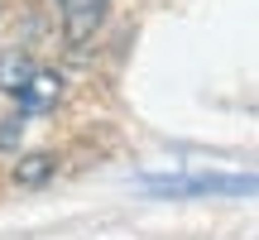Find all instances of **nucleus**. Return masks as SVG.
I'll use <instances>...</instances> for the list:
<instances>
[{
  "label": "nucleus",
  "mask_w": 259,
  "mask_h": 240,
  "mask_svg": "<svg viewBox=\"0 0 259 240\" xmlns=\"http://www.w3.org/2000/svg\"><path fill=\"white\" fill-rule=\"evenodd\" d=\"M53 173H58V158L44 154V149H34V154H24L15 164V173H10V178H15V187H44Z\"/></svg>",
  "instance_id": "nucleus-4"
},
{
  "label": "nucleus",
  "mask_w": 259,
  "mask_h": 240,
  "mask_svg": "<svg viewBox=\"0 0 259 240\" xmlns=\"http://www.w3.org/2000/svg\"><path fill=\"white\" fill-rule=\"evenodd\" d=\"M106 5H111V0H58L63 24H67V34H72V38H87V34H92V29L101 24Z\"/></svg>",
  "instance_id": "nucleus-3"
},
{
  "label": "nucleus",
  "mask_w": 259,
  "mask_h": 240,
  "mask_svg": "<svg viewBox=\"0 0 259 240\" xmlns=\"http://www.w3.org/2000/svg\"><path fill=\"white\" fill-rule=\"evenodd\" d=\"M144 197H254L259 173H178V178H139Z\"/></svg>",
  "instance_id": "nucleus-1"
},
{
  "label": "nucleus",
  "mask_w": 259,
  "mask_h": 240,
  "mask_svg": "<svg viewBox=\"0 0 259 240\" xmlns=\"http://www.w3.org/2000/svg\"><path fill=\"white\" fill-rule=\"evenodd\" d=\"M34 72H38V63H29L24 53H5V58H0V92L19 96L29 82H34Z\"/></svg>",
  "instance_id": "nucleus-5"
},
{
  "label": "nucleus",
  "mask_w": 259,
  "mask_h": 240,
  "mask_svg": "<svg viewBox=\"0 0 259 240\" xmlns=\"http://www.w3.org/2000/svg\"><path fill=\"white\" fill-rule=\"evenodd\" d=\"M58 96H63V77L53 72V67H38L34 72V82L24 87V92L15 96V106H19V120H29V115H48L58 106Z\"/></svg>",
  "instance_id": "nucleus-2"
}]
</instances>
